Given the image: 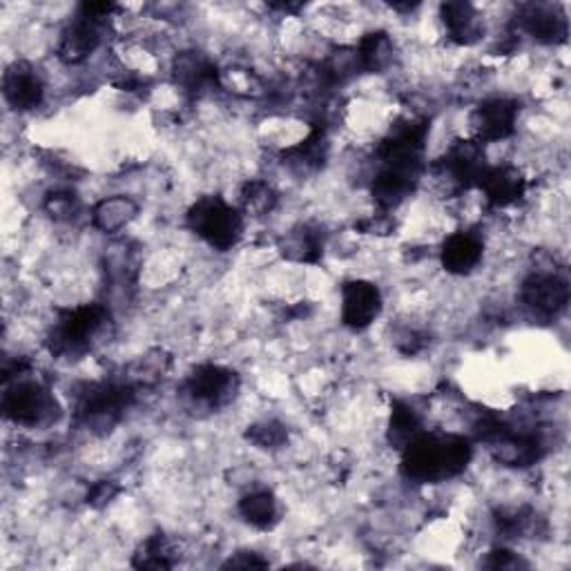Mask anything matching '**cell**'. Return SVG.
Here are the masks:
<instances>
[{"label":"cell","instance_id":"11","mask_svg":"<svg viewBox=\"0 0 571 571\" xmlns=\"http://www.w3.org/2000/svg\"><path fill=\"white\" fill-rule=\"evenodd\" d=\"M518 112H520V106L513 99H504V97L486 99L473 110L471 130L480 144L504 141L515 132Z\"/></svg>","mask_w":571,"mask_h":571},{"label":"cell","instance_id":"16","mask_svg":"<svg viewBox=\"0 0 571 571\" xmlns=\"http://www.w3.org/2000/svg\"><path fill=\"white\" fill-rule=\"evenodd\" d=\"M518 28L544 46L564 43L569 37L564 14L551 6H522L518 14Z\"/></svg>","mask_w":571,"mask_h":571},{"label":"cell","instance_id":"9","mask_svg":"<svg viewBox=\"0 0 571 571\" xmlns=\"http://www.w3.org/2000/svg\"><path fill=\"white\" fill-rule=\"evenodd\" d=\"M569 282L555 273H531L520 288L524 308L544 319L564 313L569 306Z\"/></svg>","mask_w":571,"mask_h":571},{"label":"cell","instance_id":"34","mask_svg":"<svg viewBox=\"0 0 571 571\" xmlns=\"http://www.w3.org/2000/svg\"><path fill=\"white\" fill-rule=\"evenodd\" d=\"M268 560L255 551H237L224 562V569H266Z\"/></svg>","mask_w":571,"mask_h":571},{"label":"cell","instance_id":"10","mask_svg":"<svg viewBox=\"0 0 571 571\" xmlns=\"http://www.w3.org/2000/svg\"><path fill=\"white\" fill-rule=\"evenodd\" d=\"M108 19H99L79 8V17L63 30L59 41V59L66 66L86 63L101 46Z\"/></svg>","mask_w":571,"mask_h":571},{"label":"cell","instance_id":"33","mask_svg":"<svg viewBox=\"0 0 571 571\" xmlns=\"http://www.w3.org/2000/svg\"><path fill=\"white\" fill-rule=\"evenodd\" d=\"M355 230H362L366 235H382L384 237V235H391L395 230V221L386 213H382V215H373V217H366V219L357 221Z\"/></svg>","mask_w":571,"mask_h":571},{"label":"cell","instance_id":"1","mask_svg":"<svg viewBox=\"0 0 571 571\" xmlns=\"http://www.w3.org/2000/svg\"><path fill=\"white\" fill-rule=\"evenodd\" d=\"M473 457L471 440L455 433H420L402 449V475L417 484L444 482L460 475Z\"/></svg>","mask_w":571,"mask_h":571},{"label":"cell","instance_id":"24","mask_svg":"<svg viewBox=\"0 0 571 571\" xmlns=\"http://www.w3.org/2000/svg\"><path fill=\"white\" fill-rule=\"evenodd\" d=\"M538 513L529 506H500L493 511L495 531L502 538H526L538 531Z\"/></svg>","mask_w":571,"mask_h":571},{"label":"cell","instance_id":"15","mask_svg":"<svg viewBox=\"0 0 571 571\" xmlns=\"http://www.w3.org/2000/svg\"><path fill=\"white\" fill-rule=\"evenodd\" d=\"M484 199L493 208H506L518 204L526 193V181L522 173L513 166H486L475 184Z\"/></svg>","mask_w":571,"mask_h":571},{"label":"cell","instance_id":"35","mask_svg":"<svg viewBox=\"0 0 571 571\" xmlns=\"http://www.w3.org/2000/svg\"><path fill=\"white\" fill-rule=\"evenodd\" d=\"M424 346H426V337L422 333H417V331H406L397 339V351L404 353V355H415Z\"/></svg>","mask_w":571,"mask_h":571},{"label":"cell","instance_id":"22","mask_svg":"<svg viewBox=\"0 0 571 571\" xmlns=\"http://www.w3.org/2000/svg\"><path fill=\"white\" fill-rule=\"evenodd\" d=\"M137 215H139V206L132 197L115 195V197L101 199L92 208V226L106 235H115L124 230Z\"/></svg>","mask_w":571,"mask_h":571},{"label":"cell","instance_id":"7","mask_svg":"<svg viewBox=\"0 0 571 571\" xmlns=\"http://www.w3.org/2000/svg\"><path fill=\"white\" fill-rule=\"evenodd\" d=\"M181 391L193 406L217 411L235 400L239 391V375L219 364H201L193 368Z\"/></svg>","mask_w":571,"mask_h":571},{"label":"cell","instance_id":"20","mask_svg":"<svg viewBox=\"0 0 571 571\" xmlns=\"http://www.w3.org/2000/svg\"><path fill=\"white\" fill-rule=\"evenodd\" d=\"M482 242L473 233H453L440 250L442 268L449 275H469L482 259Z\"/></svg>","mask_w":571,"mask_h":571},{"label":"cell","instance_id":"13","mask_svg":"<svg viewBox=\"0 0 571 571\" xmlns=\"http://www.w3.org/2000/svg\"><path fill=\"white\" fill-rule=\"evenodd\" d=\"M382 313V293L366 279L342 284V322L351 331H366Z\"/></svg>","mask_w":571,"mask_h":571},{"label":"cell","instance_id":"12","mask_svg":"<svg viewBox=\"0 0 571 571\" xmlns=\"http://www.w3.org/2000/svg\"><path fill=\"white\" fill-rule=\"evenodd\" d=\"M486 444L495 462L513 469L531 466L547 453L544 440L535 431H513L511 426H504Z\"/></svg>","mask_w":571,"mask_h":571},{"label":"cell","instance_id":"32","mask_svg":"<svg viewBox=\"0 0 571 571\" xmlns=\"http://www.w3.org/2000/svg\"><path fill=\"white\" fill-rule=\"evenodd\" d=\"M482 564L486 569H520V567H526V562L518 553H513L511 549H502V547L489 551V555Z\"/></svg>","mask_w":571,"mask_h":571},{"label":"cell","instance_id":"31","mask_svg":"<svg viewBox=\"0 0 571 571\" xmlns=\"http://www.w3.org/2000/svg\"><path fill=\"white\" fill-rule=\"evenodd\" d=\"M119 495V484L115 480H101L97 482L88 493V504L95 509L108 506Z\"/></svg>","mask_w":571,"mask_h":571},{"label":"cell","instance_id":"25","mask_svg":"<svg viewBox=\"0 0 571 571\" xmlns=\"http://www.w3.org/2000/svg\"><path fill=\"white\" fill-rule=\"evenodd\" d=\"M355 52H357L362 72H368V75L384 72L393 61V43L386 32L366 35L355 48Z\"/></svg>","mask_w":571,"mask_h":571},{"label":"cell","instance_id":"21","mask_svg":"<svg viewBox=\"0 0 571 571\" xmlns=\"http://www.w3.org/2000/svg\"><path fill=\"white\" fill-rule=\"evenodd\" d=\"M277 248H279L282 257L288 259V262L317 264L322 259V253H324V242H322V235L315 228H311L306 224H299L279 239Z\"/></svg>","mask_w":571,"mask_h":571},{"label":"cell","instance_id":"28","mask_svg":"<svg viewBox=\"0 0 571 571\" xmlns=\"http://www.w3.org/2000/svg\"><path fill=\"white\" fill-rule=\"evenodd\" d=\"M246 440L262 451H277L288 442V431L282 422H275V420L257 422V424L248 426Z\"/></svg>","mask_w":571,"mask_h":571},{"label":"cell","instance_id":"29","mask_svg":"<svg viewBox=\"0 0 571 571\" xmlns=\"http://www.w3.org/2000/svg\"><path fill=\"white\" fill-rule=\"evenodd\" d=\"M242 201H244V208L248 213L262 217V215H268L275 208L277 195L266 181L253 179L242 188Z\"/></svg>","mask_w":571,"mask_h":571},{"label":"cell","instance_id":"27","mask_svg":"<svg viewBox=\"0 0 571 571\" xmlns=\"http://www.w3.org/2000/svg\"><path fill=\"white\" fill-rule=\"evenodd\" d=\"M132 564L137 569H173L175 567V551L168 538L159 531L144 540V544L137 549Z\"/></svg>","mask_w":571,"mask_h":571},{"label":"cell","instance_id":"5","mask_svg":"<svg viewBox=\"0 0 571 571\" xmlns=\"http://www.w3.org/2000/svg\"><path fill=\"white\" fill-rule=\"evenodd\" d=\"M0 408H3L6 420L28 429H48L61 417V406L55 393L46 384L23 377L6 384Z\"/></svg>","mask_w":571,"mask_h":571},{"label":"cell","instance_id":"19","mask_svg":"<svg viewBox=\"0 0 571 571\" xmlns=\"http://www.w3.org/2000/svg\"><path fill=\"white\" fill-rule=\"evenodd\" d=\"M440 19L449 32V39L457 46H473L482 37L480 17L466 0H446L440 6Z\"/></svg>","mask_w":571,"mask_h":571},{"label":"cell","instance_id":"8","mask_svg":"<svg viewBox=\"0 0 571 571\" xmlns=\"http://www.w3.org/2000/svg\"><path fill=\"white\" fill-rule=\"evenodd\" d=\"M484 144L478 139H460L455 141L440 161H435L433 173L437 179L449 181L455 190H469L475 188L484 164Z\"/></svg>","mask_w":571,"mask_h":571},{"label":"cell","instance_id":"18","mask_svg":"<svg viewBox=\"0 0 571 571\" xmlns=\"http://www.w3.org/2000/svg\"><path fill=\"white\" fill-rule=\"evenodd\" d=\"M328 135L326 128L322 124H317L311 135L299 141L297 146H291L282 152V164L286 168H291L295 175H313L317 170L324 168L326 159H328Z\"/></svg>","mask_w":571,"mask_h":571},{"label":"cell","instance_id":"6","mask_svg":"<svg viewBox=\"0 0 571 571\" xmlns=\"http://www.w3.org/2000/svg\"><path fill=\"white\" fill-rule=\"evenodd\" d=\"M186 224L197 237L219 253L235 248L244 233L242 210L233 208L217 195L197 199L186 215Z\"/></svg>","mask_w":571,"mask_h":571},{"label":"cell","instance_id":"4","mask_svg":"<svg viewBox=\"0 0 571 571\" xmlns=\"http://www.w3.org/2000/svg\"><path fill=\"white\" fill-rule=\"evenodd\" d=\"M137 402L130 382H86L75 393V422L90 433H110Z\"/></svg>","mask_w":571,"mask_h":571},{"label":"cell","instance_id":"3","mask_svg":"<svg viewBox=\"0 0 571 571\" xmlns=\"http://www.w3.org/2000/svg\"><path fill=\"white\" fill-rule=\"evenodd\" d=\"M112 326V315L104 304H83L59 313L48 335V348L55 357L79 360L90 353Z\"/></svg>","mask_w":571,"mask_h":571},{"label":"cell","instance_id":"26","mask_svg":"<svg viewBox=\"0 0 571 571\" xmlns=\"http://www.w3.org/2000/svg\"><path fill=\"white\" fill-rule=\"evenodd\" d=\"M239 513L255 529H273L277 522V515H279L275 495L264 489L244 495L239 502Z\"/></svg>","mask_w":571,"mask_h":571},{"label":"cell","instance_id":"2","mask_svg":"<svg viewBox=\"0 0 571 571\" xmlns=\"http://www.w3.org/2000/svg\"><path fill=\"white\" fill-rule=\"evenodd\" d=\"M429 132H431V121L426 117L397 121L388 130V135L377 144L375 159L380 168L375 175H384L417 188L426 170L424 152H426Z\"/></svg>","mask_w":571,"mask_h":571},{"label":"cell","instance_id":"17","mask_svg":"<svg viewBox=\"0 0 571 571\" xmlns=\"http://www.w3.org/2000/svg\"><path fill=\"white\" fill-rule=\"evenodd\" d=\"M175 83L193 95L199 97L219 86V70L217 66L201 52H181L173 63Z\"/></svg>","mask_w":571,"mask_h":571},{"label":"cell","instance_id":"23","mask_svg":"<svg viewBox=\"0 0 571 571\" xmlns=\"http://www.w3.org/2000/svg\"><path fill=\"white\" fill-rule=\"evenodd\" d=\"M422 433V422L413 406H408L402 400L391 402V417H388V429H386V440L393 449L402 451L406 449L417 435Z\"/></svg>","mask_w":571,"mask_h":571},{"label":"cell","instance_id":"14","mask_svg":"<svg viewBox=\"0 0 571 571\" xmlns=\"http://www.w3.org/2000/svg\"><path fill=\"white\" fill-rule=\"evenodd\" d=\"M6 104L17 112H32L46 99V83L39 70L28 61H14L3 75Z\"/></svg>","mask_w":571,"mask_h":571},{"label":"cell","instance_id":"30","mask_svg":"<svg viewBox=\"0 0 571 571\" xmlns=\"http://www.w3.org/2000/svg\"><path fill=\"white\" fill-rule=\"evenodd\" d=\"M46 213L55 221H70L79 213V199L70 190H55L46 197Z\"/></svg>","mask_w":571,"mask_h":571}]
</instances>
